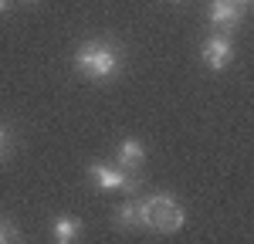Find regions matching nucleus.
I'll return each mask as SVG.
<instances>
[{
    "label": "nucleus",
    "instance_id": "f8f14e48",
    "mask_svg": "<svg viewBox=\"0 0 254 244\" xmlns=\"http://www.w3.org/2000/svg\"><path fill=\"white\" fill-rule=\"evenodd\" d=\"M234 3H237V7H241V3H248V0H234Z\"/></svg>",
    "mask_w": 254,
    "mask_h": 244
},
{
    "label": "nucleus",
    "instance_id": "0eeeda50",
    "mask_svg": "<svg viewBox=\"0 0 254 244\" xmlns=\"http://www.w3.org/2000/svg\"><path fill=\"white\" fill-rule=\"evenodd\" d=\"M78 231H81V224L75 221V217H58V221H55V241H61V244L75 241Z\"/></svg>",
    "mask_w": 254,
    "mask_h": 244
},
{
    "label": "nucleus",
    "instance_id": "6e6552de",
    "mask_svg": "<svg viewBox=\"0 0 254 244\" xmlns=\"http://www.w3.org/2000/svg\"><path fill=\"white\" fill-rule=\"evenodd\" d=\"M116 224L119 227H126V231H129V227H139V224H142V214H139V203H122V207H119V214H116Z\"/></svg>",
    "mask_w": 254,
    "mask_h": 244
},
{
    "label": "nucleus",
    "instance_id": "39448f33",
    "mask_svg": "<svg viewBox=\"0 0 254 244\" xmlns=\"http://www.w3.org/2000/svg\"><path fill=\"white\" fill-rule=\"evenodd\" d=\"M234 58V48H231V41L227 38H214L203 44V64H210V68H227Z\"/></svg>",
    "mask_w": 254,
    "mask_h": 244
},
{
    "label": "nucleus",
    "instance_id": "9d476101",
    "mask_svg": "<svg viewBox=\"0 0 254 244\" xmlns=\"http://www.w3.org/2000/svg\"><path fill=\"white\" fill-rule=\"evenodd\" d=\"M3 146H7V129L0 125V149H3Z\"/></svg>",
    "mask_w": 254,
    "mask_h": 244
},
{
    "label": "nucleus",
    "instance_id": "20e7f679",
    "mask_svg": "<svg viewBox=\"0 0 254 244\" xmlns=\"http://www.w3.org/2000/svg\"><path fill=\"white\" fill-rule=\"evenodd\" d=\"M210 24H214L217 31H234L237 24H241V7H237L234 0H214Z\"/></svg>",
    "mask_w": 254,
    "mask_h": 244
},
{
    "label": "nucleus",
    "instance_id": "1a4fd4ad",
    "mask_svg": "<svg viewBox=\"0 0 254 244\" xmlns=\"http://www.w3.org/2000/svg\"><path fill=\"white\" fill-rule=\"evenodd\" d=\"M7 241H17V227L7 217H0V244H7Z\"/></svg>",
    "mask_w": 254,
    "mask_h": 244
},
{
    "label": "nucleus",
    "instance_id": "f257e3e1",
    "mask_svg": "<svg viewBox=\"0 0 254 244\" xmlns=\"http://www.w3.org/2000/svg\"><path fill=\"white\" fill-rule=\"evenodd\" d=\"M139 214H142V224L153 227V231H159V234H173V231H180L183 221H187L183 207H180L173 197H166V193H153L146 203H139Z\"/></svg>",
    "mask_w": 254,
    "mask_h": 244
},
{
    "label": "nucleus",
    "instance_id": "7ed1b4c3",
    "mask_svg": "<svg viewBox=\"0 0 254 244\" xmlns=\"http://www.w3.org/2000/svg\"><path fill=\"white\" fill-rule=\"evenodd\" d=\"M88 180L95 183L98 190H132L136 186V180L126 170H112V166H102V163L88 166Z\"/></svg>",
    "mask_w": 254,
    "mask_h": 244
},
{
    "label": "nucleus",
    "instance_id": "f03ea898",
    "mask_svg": "<svg viewBox=\"0 0 254 244\" xmlns=\"http://www.w3.org/2000/svg\"><path fill=\"white\" fill-rule=\"evenodd\" d=\"M75 64H78V71L85 78H112L119 68V55L112 48H105V44H98V41H88V44H81L78 55H75Z\"/></svg>",
    "mask_w": 254,
    "mask_h": 244
},
{
    "label": "nucleus",
    "instance_id": "9b49d317",
    "mask_svg": "<svg viewBox=\"0 0 254 244\" xmlns=\"http://www.w3.org/2000/svg\"><path fill=\"white\" fill-rule=\"evenodd\" d=\"M3 7H7V0H0V10H3Z\"/></svg>",
    "mask_w": 254,
    "mask_h": 244
},
{
    "label": "nucleus",
    "instance_id": "423d86ee",
    "mask_svg": "<svg viewBox=\"0 0 254 244\" xmlns=\"http://www.w3.org/2000/svg\"><path fill=\"white\" fill-rule=\"evenodd\" d=\"M142 163H146V149H142L139 139H126L119 146V170H126V173L132 177V173H139Z\"/></svg>",
    "mask_w": 254,
    "mask_h": 244
}]
</instances>
